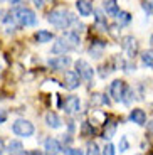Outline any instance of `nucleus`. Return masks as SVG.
Listing matches in <instances>:
<instances>
[{"label":"nucleus","instance_id":"nucleus-19","mask_svg":"<svg viewBox=\"0 0 153 155\" xmlns=\"http://www.w3.org/2000/svg\"><path fill=\"white\" fill-rule=\"evenodd\" d=\"M34 37H35V41H37L39 44H46V42H50V41H52L54 35L50 34V32H47V31H37Z\"/></svg>","mask_w":153,"mask_h":155},{"label":"nucleus","instance_id":"nucleus-24","mask_svg":"<svg viewBox=\"0 0 153 155\" xmlns=\"http://www.w3.org/2000/svg\"><path fill=\"white\" fill-rule=\"evenodd\" d=\"M131 61H133V59H130V61H125V62H119L125 73H133V71H135V64H133Z\"/></svg>","mask_w":153,"mask_h":155},{"label":"nucleus","instance_id":"nucleus-12","mask_svg":"<svg viewBox=\"0 0 153 155\" xmlns=\"http://www.w3.org/2000/svg\"><path fill=\"white\" fill-rule=\"evenodd\" d=\"M44 148H46L47 153H62V145L59 143L56 138H47L44 142Z\"/></svg>","mask_w":153,"mask_h":155},{"label":"nucleus","instance_id":"nucleus-5","mask_svg":"<svg viewBox=\"0 0 153 155\" xmlns=\"http://www.w3.org/2000/svg\"><path fill=\"white\" fill-rule=\"evenodd\" d=\"M121 47L125 51V54L128 56V59H133L135 56L138 54V41L133 37V35H125L121 39Z\"/></svg>","mask_w":153,"mask_h":155},{"label":"nucleus","instance_id":"nucleus-14","mask_svg":"<svg viewBox=\"0 0 153 155\" xmlns=\"http://www.w3.org/2000/svg\"><path fill=\"white\" fill-rule=\"evenodd\" d=\"M46 123H47V127H50V128H61L62 127L61 116L56 111H47L46 113Z\"/></svg>","mask_w":153,"mask_h":155},{"label":"nucleus","instance_id":"nucleus-3","mask_svg":"<svg viewBox=\"0 0 153 155\" xmlns=\"http://www.w3.org/2000/svg\"><path fill=\"white\" fill-rule=\"evenodd\" d=\"M12 12V15H14V20L19 27H29V25H35L37 24V15H35L34 12L31 8L27 7H17L14 8Z\"/></svg>","mask_w":153,"mask_h":155},{"label":"nucleus","instance_id":"nucleus-35","mask_svg":"<svg viewBox=\"0 0 153 155\" xmlns=\"http://www.w3.org/2000/svg\"><path fill=\"white\" fill-rule=\"evenodd\" d=\"M0 17H2V10H0Z\"/></svg>","mask_w":153,"mask_h":155},{"label":"nucleus","instance_id":"nucleus-17","mask_svg":"<svg viewBox=\"0 0 153 155\" xmlns=\"http://www.w3.org/2000/svg\"><path fill=\"white\" fill-rule=\"evenodd\" d=\"M104 10H106L108 15L116 17L118 15V12H119L118 2H116V0H106V2H104Z\"/></svg>","mask_w":153,"mask_h":155},{"label":"nucleus","instance_id":"nucleus-31","mask_svg":"<svg viewBox=\"0 0 153 155\" xmlns=\"http://www.w3.org/2000/svg\"><path fill=\"white\" fill-rule=\"evenodd\" d=\"M5 152V143H4V140L0 138V153H4Z\"/></svg>","mask_w":153,"mask_h":155},{"label":"nucleus","instance_id":"nucleus-29","mask_svg":"<svg viewBox=\"0 0 153 155\" xmlns=\"http://www.w3.org/2000/svg\"><path fill=\"white\" fill-rule=\"evenodd\" d=\"M5 120H7V113H5L4 110H0V125L4 123Z\"/></svg>","mask_w":153,"mask_h":155},{"label":"nucleus","instance_id":"nucleus-16","mask_svg":"<svg viewBox=\"0 0 153 155\" xmlns=\"http://www.w3.org/2000/svg\"><path fill=\"white\" fill-rule=\"evenodd\" d=\"M94 25H96V29H98V31H101V32L109 31V29H108L106 17L101 14V10H94Z\"/></svg>","mask_w":153,"mask_h":155},{"label":"nucleus","instance_id":"nucleus-22","mask_svg":"<svg viewBox=\"0 0 153 155\" xmlns=\"http://www.w3.org/2000/svg\"><path fill=\"white\" fill-rule=\"evenodd\" d=\"M116 19H118V24H119V25H128V24H130V20H131V15L128 14V12L119 10L118 15H116Z\"/></svg>","mask_w":153,"mask_h":155},{"label":"nucleus","instance_id":"nucleus-32","mask_svg":"<svg viewBox=\"0 0 153 155\" xmlns=\"http://www.w3.org/2000/svg\"><path fill=\"white\" fill-rule=\"evenodd\" d=\"M146 127H148V132H150V133H153V120H151V121H148V125H146Z\"/></svg>","mask_w":153,"mask_h":155},{"label":"nucleus","instance_id":"nucleus-15","mask_svg":"<svg viewBox=\"0 0 153 155\" xmlns=\"http://www.w3.org/2000/svg\"><path fill=\"white\" fill-rule=\"evenodd\" d=\"M104 47H106V44H104L103 41H94V42H91L89 54H91L94 59H99L101 56H103V52H104Z\"/></svg>","mask_w":153,"mask_h":155},{"label":"nucleus","instance_id":"nucleus-9","mask_svg":"<svg viewBox=\"0 0 153 155\" xmlns=\"http://www.w3.org/2000/svg\"><path fill=\"white\" fill-rule=\"evenodd\" d=\"M64 111L67 113V115H73V113H77L81 110V100L77 96H67L66 98V101H64Z\"/></svg>","mask_w":153,"mask_h":155},{"label":"nucleus","instance_id":"nucleus-18","mask_svg":"<svg viewBox=\"0 0 153 155\" xmlns=\"http://www.w3.org/2000/svg\"><path fill=\"white\" fill-rule=\"evenodd\" d=\"M5 152H8V153H27L24 150V145L20 142H17V140H12L10 143H8V147L5 148Z\"/></svg>","mask_w":153,"mask_h":155},{"label":"nucleus","instance_id":"nucleus-33","mask_svg":"<svg viewBox=\"0 0 153 155\" xmlns=\"http://www.w3.org/2000/svg\"><path fill=\"white\" fill-rule=\"evenodd\" d=\"M7 2H10V4H19L20 0H7Z\"/></svg>","mask_w":153,"mask_h":155},{"label":"nucleus","instance_id":"nucleus-27","mask_svg":"<svg viewBox=\"0 0 153 155\" xmlns=\"http://www.w3.org/2000/svg\"><path fill=\"white\" fill-rule=\"evenodd\" d=\"M128 140H126V137H121V142H119V152H126L128 150Z\"/></svg>","mask_w":153,"mask_h":155},{"label":"nucleus","instance_id":"nucleus-20","mask_svg":"<svg viewBox=\"0 0 153 155\" xmlns=\"http://www.w3.org/2000/svg\"><path fill=\"white\" fill-rule=\"evenodd\" d=\"M142 64L150 69H153V49H148L142 54Z\"/></svg>","mask_w":153,"mask_h":155},{"label":"nucleus","instance_id":"nucleus-26","mask_svg":"<svg viewBox=\"0 0 153 155\" xmlns=\"http://www.w3.org/2000/svg\"><path fill=\"white\" fill-rule=\"evenodd\" d=\"M62 153H71V155H81L83 150H77V148H73V147H64L62 148Z\"/></svg>","mask_w":153,"mask_h":155},{"label":"nucleus","instance_id":"nucleus-7","mask_svg":"<svg viewBox=\"0 0 153 155\" xmlns=\"http://www.w3.org/2000/svg\"><path fill=\"white\" fill-rule=\"evenodd\" d=\"M126 88L128 86L125 84L123 79H115V81L109 84V96H113L115 101H123V96H125Z\"/></svg>","mask_w":153,"mask_h":155},{"label":"nucleus","instance_id":"nucleus-28","mask_svg":"<svg viewBox=\"0 0 153 155\" xmlns=\"http://www.w3.org/2000/svg\"><path fill=\"white\" fill-rule=\"evenodd\" d=\"M103 153H108V155H115L116 153V150H115V147L111 143H108V145H104V148H103Z\"/></svg>","mask_w":153,"mask_h":155},{"label":"nucleus","instance_id":"nucleus-13","mask_svg":"<svg viewBox=\"0 0 153 155\" xmlns=\"http://www.w3.org/2000/svg\"><path fill=\"white\" fill-rule=\"evenodd\" d=\"M76 8L79 12V15L83 17H88L93 14V5L89 0H76Z\"/></svg>","mask_w":153,"mask_h":155},{"label":"nucleus","instance_id":"nucleus-1","mask_svg":"<svg viewBox=\"0 0 153 155\" xmlns=\"http://www.w3.org/2000/svg\"><path fill=\"white\" fill-rule=\"evenodd\" d=\"M81 46V39L77 35V32H73L69 31L66 34H62L59 39H56V42L52 46V54L59 56V54H66L69 51L73 49H77Z\"/></svg>","mask_w":153,"mask_h":155},{"label":"nucleus","instance_id":"nucleus-4","mask_svg":"<svg viewBox=\"0 0 153 155\" xmlns=\"http://www.w3.org/2000/svg\"><path fill=\"white\" fill-rule=\"evenodd\" d=\"M12 132L15 133L17 137H32L34 132H35V128L29 120L19 118V120H15L14 125H12Z\"/></svg>","mask_w":153,"mask_h":155},{"label":"nucleus","instance_id":"nucleus-36","mask_svg":"<svg viewBox=\"0 0 153 155\" xmlns=\"http://www.w3.org/2000/svg\"><path fill=\"white\" fill-rule=\"evenodd\" d=\"M0 2H2V0H0Z\"/></svg>","mask_w":153,"mask_h":155},{"label":"nucleus","instance_id":"nucleus-25","mask_svg":"<svg viewBox=\"0 0 153 155\" xmlns=\"http://www.w3.org/2000/svg\"><path fill=\"white\" fill-rule=\"evenodd\" d=\"M88 152L89 155H98L99 153V147H98V143H94V142H89L88 143Z\"/></svg>","mask_w":153,"mask_h":155},{"label":"nucleus","instance_id":"nucleus-23","mask_svg":"<svg viewBox=\"0 0 153 155\" xmlns=\"http://www.w3.org/2000/svg\"><path fill=\"white\" fill-rule=\"evenodd\" d=\"M142 7L146 12V15H153V0H143Z\"/></svg>","mask_w":153,"mask_h":155},{"label":"nucleus","instance_id":"nucleus-11","mask_svg":"<svg viewBox=\"0 0 153 155\" xmlns=\"http://www.w3.org/2000/svg\"><path fill=\"white\" fill-rule=\"evenodd\" d=\"M130 120L133 121V123L143 127V125H146V113L140 108H133L130 111Z\"/></svg>","mask_w":153,"mask_h":155},{"label":"nucleus","instance_id":"nucleus-6","mask_svg":"<svg viewBox=\"0 0 153 155\" xmlns=\"http://www.w3.org/2000/svg\"><path fill=\"white\" fill-rule=\"evenodd\" d=\"M76 71L84 81H93V78H94V69H93L91 64L88 61H84V59H77L76 61Z\"/></svg>","mask_w":153,"mask_h":155},{"label":"nucleus","instance_id":"nucleus-10","mask_svg":"<svg viewBox=\"0 0 153 155\" xmlns=\"http://www.w3.org/2000/svg\"><path fill=\"white\" fill-rule=\"evenodd\" d=\"M81 84V76L74 71H66L64 74V86L67 89H76Z\"/></svg>","mask_w":153,"mask_h":155},{"label":"nucleus","instance_id":"nucleus-34","mask_svg":"<svg viewBox=\"0 0 153 155\" xmlns=\"http://www.w3.org/2000/svg\"><path fill=\"white\" fill-rule=\"evenodd\" d=\"M150 42H151V46H153V35H151V37H150Z\"/></svg>","mask_w":153,"mask_h":155},{"label":"nucleus","instance_id":"nucleus-8","mask_svg":"<svg viewBox=\"0 0 153 155\" xmlns=\"http://www.w3.org/2000/svg\"><path fill=\"white\" fill-rule=\"evenodd\" d=\"M47 64H49L52 69H56V71H64V69H67V66L71 64V58H69V56L59 54V56H56V58L49 59Z\"/></svg>","mask_w":153,"mask_h":155},{"label":"nucleus","instance_id":"nucleus-21","mask_svg":"<svg viewBox=\"0 0 153 155\" xmlns=\"http://www.w3.org/2000/svg\"><path fill=\"white\" fill-rule=\"evenodd\" d=\"M91 103L93 105H109L111 101L106 94H101V93H94L91 98Z\"/></svg>","mask_w":153,"mask_h":155},{"label":"nucleus","instance_id":"nucleus-2","mask_svg":"<svg viewBox=\"0 0 153 155\" xmlns=\"http://www.w3.org/2000/svg\"><path fill=\"white\" fill-rule=\"evenodd\" d=\"M47 20L56 29H67L74 22V15L66 8H54L47 14Z\"/></svg>","mask_w":153,"mask_h":155},{"label":"nucleus","instance_id":"nucleus-30","mask_svg":"<svg viewBox=\"0 0 153 155\" xmlns=\"http://www.w3.org/2000/svg\"><path fill=\"white\" fill-rule=\"evenodd\" d=\"M34 4H35V7H39V8L44 7V2H42V0H34Z\"/></svg>","mask_w":153,"mask_h":155}]
</instances>
